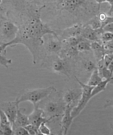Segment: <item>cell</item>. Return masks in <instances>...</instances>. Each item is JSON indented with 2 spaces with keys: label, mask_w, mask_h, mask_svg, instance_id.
I'll return each instance as SVG.
<instances>
[{
  "label": "cell",
  "mask_w": 113,
  "mask_h": 135,
  "mask_svg": "<svg viewBox=\"0 0 113 135\" xmlns=\"http://www.w3.org/2000/svg\"><path fill=\"white\" fill-rule=\"evenodd\" d=\"M52 67L54 71L69 77V70L66 61L62 60H56L53 63Z\"/></svg>",
  "instance_id": "cell-13"
},
{
  "label": "cell",
  "mask_w": 113,
  "mask_h": 135,
  "mask_svg": "<svg viewBox=\"0 0 113 135\" xmlns=\"http://www.w3.org/2000/svg\"><path fill=\"white\" fill-rule=\"evenodd\" d=\"M19 27L10 21H6L1 25V30L6 43L12 41L16 37Z\"/></svg>",
  "instance_id": "cell-4"
},
{
  "label": "cell",
  "mask_w": 113,
  "mask_h": 135,
  "mask_svg": "<svg viewBox=\"0 0 113 135\" xmlns=\"http://www.w3.org/2000/svg\"><path fill=\"white\" fill-rule=\"evenodd\" d=\"M91 49L97 62L103 58L105 54L102 44L98 42H92Z\"/></svg>",
  "instance_id": "cell-12"
},
{
  "label": "cell",
  "mask_w": 113,
  "mask_h": 135,
  "mask_svg": "<svg viewBox=\"0 0 113 135\" xmlns=\"http://www.w3.org/2000/svg\"><path fill=\"white\" fill-rule=\"evenodd\" d=\"M81 94L82 89L68 90L64 95V101L67 104L69 103H73L80 96H81Z\"/></svg>",
  "instance_id": "cell-11"
},
{
  "label": "cell",
  "mask_w": 113,
  "mask_h": 135,
  "mask_svg": "<svg viewBox=\"0 0 113 135\" xmlns=\"http://www.w3.org/2000/svg\"><path fill=\"white\" fill-rule=\"evenodd\" d=\"M12 135H29L25 127H19L12 129Z\"/></svg>",
  "instance_id": "cell-26"
},
{
  "label": "cell",
  "mask_w": 113,
  "mask_h": 135,
  "mask_svg": "<svg viewBox=\"0 0 113 135\" xmlns=\"http://www.w3.org/2000/svg\"><path fill=\"white\" fill-rule=\"evenodd\" d=\"M110 82V80L105 79L104 80H102L97 86H94L92 91L91 94V98H93L95 95H98L100 93L105 91L106 90L107 84L109 83Z\"/></svg>",
  "instance_id": "cell-15"
},
{
  "label": "cell",
  "mask_w": 113,
  "mask_h": 135,
  "mask_svg": "<svg viewBox=\"0 0 113 135\" xmlns=\"http://www.w3.org/2000/svg\"><path fill=\"white\" fill-rule=\"evenodd\" d=\"M103 60L105 65L107 68L108 65L113 60V53L111 54L105 55L103 57Z\"/></svg>",
  "instance_id": "cell-28"
},
{
  "label": "cell",
  "mask_w": 113,
  "mask_h": 135,
  "mask_svg": "<svg viewBox=\"0 0 113 135\" xmlns=\"http://www.w3.org/2000/svg\"><path fill=\"white\" fill-rule=\"evenodd\" d=\"M112 23H113V17L108 16H107L105 20L104 21L101 22L102 28H103L105 26L107 25Z\"/></svg>",
  "instance_id": "cell-29"
},
{
  "label": "cell",
  "mask_w": 113,
  "mask_h": 135,
  "mask_svg": "<svg viewBox=\"0 0 113 135\" xmlns=\"http://www.w3.org/2000/svg\"><path fill=\"white\" fill-rule=\"evenodd\" d=\"M97 62L96 60H85L82 63V67L84 70L88 73H91L97 68Z\"/></svg>",
  "instance_id": "cell-16"
},
{
  "label": "cell",
  "mask_w": 113,
  "mask_h": 135,
  "mask_svg": "<svg viewBox=\"0 0 113 135\" xmlns=\"http://www.w3.org/2000/svg\"><path fill=\"white\" fill-rule=\"evenodd\" d=\"M13 130L11 124L0 123V135H12Z\"/></svg>",
  "instance_id": "cell-20"
},
{
  "label": "cell",
  "mask_w": 113,
  "mask_h": 135,
  "mask_svg": "<svg viewBox=\"0 0 113 135\" xmlns=\"http://www.w3.org/2000/svg\"><path fill=\"white\" fill-rule=\"evenodd\" d=\"M105 55L113 53V43L111 41L102 44Z\"/></svg>",
  "instance_id": "cell-21"
},
{
  "label": "cell",
  "mask_w": 113,
  "mask_h": 135,
  "mask_svg": "<svg viewBox=\"0 0 113 135\" xmlns=\"http://www.w3.org/2000/svg\"><path fill=\"white\" fill-rule=\"evenodd\" d=\"M91 42L84 38L77 45V49L78 52L91 51Z\"/></svg>",
  "instance_id": "cell-17"
},
{
  "label": "cell",
  "mask_w": 113,
  "mask_h": 135,
  "mask_svg": "<svg viewBox=\"0 0 113 135\" xmlns=\"http://www.w3.org/2000/svg\"><path fill=\"white\" fill-rule=\"evenodd\" d=\"M110 127H111V129L113 130V122H111V124H110Z\"/></svg>",
  "instance_id": "cell-35"
},
{
  "label": "cell",
  "mask_w": 113,
  "mask_h": 135,
  "mask_svg": "<svg viewBox=\"0 0 113 135\" xmlns=\"http://www.w3.org/2000/svg\"><path fill=\"white\" fill-rule=\"evenodd\" d=\"M104 32V31L102 28L94 30L90 26L85 25L82 27L81 36L84 38L90 41L98 42L102 44L101 38Z\"/></svg>",
  "instance_id": "cell-5"
},
{
  "label": "cell",
  "mask_w": 113,
  "mask_h": 135,
  "mask_svg": "<svg viewBox=\"0 0 113 135\" xmlns=\"http://www.w3.org/2000/svg\"><path fill=\"white\" fill-rule=\"evenodd\" d=\"M75 78L81 86L82 94L81 99L79 100L77 105L76 107H73L72 109V115L74 119L79 115L92 99L91 93L94 87V86H91L87 84L83 83L76 76H75Z\"/></svg>",
  "instance_id": "cell-2"
},
{
  "label": "cell",
  "mask_w": 113,
  "mask_h": 135,
  "mask_svg": "<svg viewBox=\"0 0 113 135\" xmlns=\"http://www.w3.org/2000/svg\"><path fill=\"white\" fill-rule=\"evenodd\" d=\"M102 79L99 75L97 68L91 74L87 84L94 87L100 83L102 80Z\"/></svg>",
  "instance_id": "cell-14"
},
{
  "label": "cell",
  "mask_w": 113,
  "mask_h": 135,
  "mask_svg": "<svg viewBox=\"0 0 113 135\" xmlns=\"http://www.w3.org/2000/svg\"><path fill=\"white\" fill-rule=\"evenodd\" d=\"M109 4L110 6V8L108 14L109 16H111L112 13L113 12V2Z\"/></svg>",
  "instance_id": "cell-34"
},
{
  "label": "cell",
  "mask_w": 113,
  "mask_h": 135,
  "mask_svg": "<svg viewBox=\"0 0 113 135\" xmlns=\"http://www.w3.org/2000/svg\"><path fill=\"white\" fill-rule=\"evenodd\" d=\"M72 103H69L66 105L62 115L61 125L64 134L65 135L67 133L74 119L72 115V110L73 107L72 105Z\"/></svg>",
  "instance_id": "cell-8"
},
{
  "label": "cell",
  "mask_w": 113,
  "mask_h": 135,
  "mask_svg": "<svg viewBox=\"0 0 113 135\" xmlns=\"http://www.w3.org/2000/svg\"><path fill=\"white\" fill-rule=\"evenodd\" d=\"M47 122L42 123L39 126V130L40 134L43 135H49L51 133L50 130L46 125Z\"/></svg>",
  "instance_id": "cell-24"
},
{
  "label": "cell",
  "mask_w": 113,
  "mask_h": 135,
  "mask_svg": "<svg viewBox=\"0 0 113 135\" xmlns=\"http://www.w3.org/2000/svg\"><path fill=\"white\" fill-rule=\"evenodd\" d=\"M107 68L110 72L113 74V60L111 61L108 65Z\"/></svg>",
  "instance_id": "cell-33"
},
{
  "label": "cell",
  "mask_w": 113,
  "mask_h": 135,
  "mask_svg": "<svg viewBox=\"0 0 113 135\" xmlns=\"http://www.w3.org/2000/svg\"><path fill=\"white\" fill-rule=\"evenodd\" d=\"M84 0L61 1L60 4L62 9L69 12H74L83 3Z\"/></svg>",
  "instance_id": "cell-9"
},
{
  "label": "cell",
  "mask_w": 113,
  "mask_h": 135,
  "mask_svg": "<svg viewBox=\"0 0 113 135\" xmlns=\"http://www.w3.org/2000/svg\"><path fill=\"white\" fill-rule=\"evenodd\" d=\"M2 0H0V5L2 3Z\"/></svg>",
  "instance_id": "cell-36"
},
{
  "label": "cell",
  "mask_w": 113,
  "mask_h": 135,
  "mask_svg": "<svg viewBox=\"0 0 113 135\" xmlns=\"http://www.w3.org/2000/svg\"><path fill=\"white\" fill-rule=\"evenodd\" d=\"M28 132L29 135H38L40 134L39 133V128L32 124H29L25 127Z\"/></svg>",
  "instance_id": "cell-23"
},
{
  "label": "cell",
  "mask_w": 113,
  "mask_h": 135,
  "mask_svg": "<svg viewBox=\"0 0 113 135\" xmlns=\"http://www.w3.org/2000/svg\"><path fill=\"white\" fill-rule=\"evenodd\" d=\"M29 124L28 116L23 114L21 110L18 107L15 121L12 126V129L17 127H25Z\"/></svg>",
  "instance_id": "cell-10"
},
{
  "label": "cell",
  "mask_w": 113,
  "mask_h": 135,
  "mask_svg": "<svg viewBox=\"0 0 113 135\" xmlns=\"http://www.w3.org/2000/svg\"><path fill=\"white\" fill-rule=\"evenodd\" d=\"M65 107V106L63 105V103L51 101L46 103L43 110L44 112H45L50 116V118L53 119L61 116L62 114H63Z\"/></svg>",
  "instance_id": "cell-6"
},
{
  "label": "cell",
  "mask_w": 113,
  "mask_h": 135,
  "mask_svg": "<svg viewBox=\"0 0 113 135\" xmlns=\"http://www.w3.org/2000/svg\"><path fill=\"white\" fill-rule=\"evenodd\" d=\"M19 104L16 100L11 102L0 101V108L6 114L11 126L15 121Z\"/></svg>",
  "instance_id": "cell-3"
},
{
  "label": "cell",
  "mask_w": 113,
  "mask_h": 135,
  "mask_svg": "<svg viewBox=\"0 0 113 135\" xmlns=\"http://www.w3.org/2000/svg\"><path fill=\"white\" fill-rule=\"evenodd\" d=\"M102 28L104 31H107L113 33V23L107 25Z\"/></svg>",
  "instance_id": "cell-31"
},
{
  "label": "cell",
  "mask_w": 113,
  "mask_h": 135,
  "mask_svg": "<svg viewBox=\"0 0 113 135\" xmlns=\"http://www.w3.org/2000/svg\"><path fill=\"white\" fill-rule=\"evenodd\" d=\"M85 25L90 26L94 30L102 28L101 22L98 19V15L93 17Z\"/></svg>",
  "instance_id": "cell-19"
},
{
  "label": "cell",
  "mask_w": 113,
  "mask_h": 135,
  "mask_svg": "<svg viewBox=\"0 0 113 135\" xmlns=\"http://www.w3.org/2000/svg\"><path fill=\"white\" fill-rule=\"evenodd\" d=\"M56 91L53 86L44 88L25 90L22 93L16 100L20 103L25 102H29L32 103L34 107L37 103Z\"/></svg>",
  "instance_id": "cell-1"
},
{
  "label": "cell",
  "mask_w": 113,
  "mask_h": 135,
  "mask_svg": "<svg viewBox=\"0 0 113 135\" xmlns=\"http://www.w3.org/2000/svg\"><path fill=\"white\" fill-rule=\"evenodd\" d=\"M0 123L4 124H11L6 114L1 108H0Z\"/></svg>",
  "instance_id": "cell-27"
},
{
  "label": "cell",
  "mask_w": 113,
  "mask_h": 135,
  "mask_svg": "<svg viewBox=\"0 0 113 135\" xmlns=\"http://www.w3.org/2000/svg\"><path fill=\"white\" fill-rule=\"evenodd\" d=\"M111 41H112V43H113V40H111Z\"/></svg>",
  "instance_id": "cell-37"
},
{
  "label": "cell",
  "mask_w": 113,
  "mask_h": 135,
  "mask_svg": "<svg viewBox=\"0 0 113 135\" xmlns=\"http://www.w3.org/2000/svg\"><path fill=\"white\" fill-rule=\"evenodd\" d=\"M4 54L0 53V65L8 68L9 65L12 62V60L8 59L4 55Z\"/></svg>",
  "instance_id": "cell-25"
},
{
  "label": "cell",
  "mask_w": 113,
  "mask_h": 135,
  "mask_svg": "<svg viewBox=\"0 0 113 135\" xmlns=\"http://www.w3.org/2000/svg\"><path fill=\"white\" fill-rule=\"evenodd\" d=\"M62 44L58 40H50L48 44V48L50 51L54 53H57L62 48Z\"/></svg>",
  "instance_id": "cell-18"
},
{
  "label": "cell",
  "mask_w": 113,
  "mask_h": 135,
  "mask_svg": "<svg viewBox=\"0 0 113 135\" xmlns=\"http://www.w3.org/2000/svg\"><path fill=\"white\" fill-rule=\"evenodd\" d=\"M44 114L43 109L39 108L36 105L35 106L34 111L28 116L29 124H32L39 128L42 123L45 122L48 123L52 120V118H46L43 116Z\"/></svg>",
  "instance_id": "cell-7"
},
{
  "label": "cell",
  "mask_w": 113,
  "mask_h": 135,
  "mask_svg": "<svg viewBox=\"0 0 113 135\" xmlns=\"http://www.w3.org/2000/svg\"><path fill=\"white\" fill-rule=\"evenodd\" d=\"M110 107H113V99L106 100L103 107V108H106Z\"/></svg>",
  "instance_id": "cell-30"
},
{
  "label": "cell",
  "mask_w": 113,
  "mask_h": 135,
  "mask_svg": "<svg viewBox=\"0 0 113 135\" xmlns=\"http://www.w3.org/2000/svg\"><path fill=\"white\" fill-rule=\"evenodd\" d=\"M98 19L101 22L104 21L106 19L107 15L104 13H101L98 14Z\"/></svg>",
  "instance_id": "cell-32"
},
{
  "label": "cell",
  "mask_w": 113,
  "mask_h": 135,
  "mask_svg": "<svg viewBox=\"0 0 113 135\" xmlns=\"http://www.w3.org/2000/svg\"><path fill=\"white\" fill-rule=\"evenodd\" d=\"M113 39V33L107 31H104L101 38L102 44L107 42L111 41Z\"/></svg>",
  "instance_id": "cell-22"
}]
</instances>
